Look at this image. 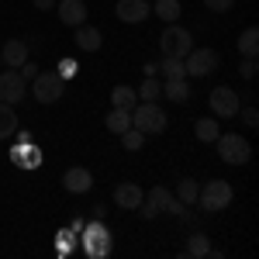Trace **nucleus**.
<instances>
[{
    "label": "nucleus",
    "instance_id": "34",
    "mask_svg": "<svg viewBox=\"0 0 259 259\" xmlns=\"http://www.w3.org/2000/svg\"><path fill=\"white\" fill-rule=\"evenodd\" d=\"M18 73H21V80H24V83H31V80L41 73V69L35 66V62H24V66H18Z\"/></svg>",
    "mask_w": 259,
    "mask_h": 259
},
{
    "label": "nucleus",
    "instance_id": "26",
    "mask_svg": "<svg viewBox=\"0 0 259 259\" xmlns=\"http://www.w3.org/2000/svg\"><path fill=\"white\" fill-rule=\"evenodd\" d=\"M197 190H200V183H197V180H190V177H180V187H177L180 204H197Z\"/></svg>",
    "mask_w": 259,
    "mask_h": 259
},
{
    "label": "nucleus",
    "instance_id": "8",
    "mask_svg": "<svg viewBox=\"0 0 259 259\" xmlns=\"http://www.w3.org/2000/svg\"><path fill=\"white\" fill-rule=\"evenodd\" d=\"M28 87H31V94H35L38 104H56V100L62 97V80L56 73H38Z\"/></svg>",
    "mask_w": 259,
    "mask_h": 259
},
{
    "label": "nucleus",
    "instance_id": "19",
    "mask_svg": "<svg viewBox=\"0 0 259 259\" xmlns=\"http://www.w3.org/2000/svg\"><path fill=\"white\" fill-rule=\"evenodd\" d=\"M187 256H190V259H204V256H211V239H207L204 232H194V235L187 239Z\"/></svg>",
    "mask_w": 259,
    "mask_h": 259
},
{
    "label": "nucleus",
    "instance_id": "38",
    "mask_svg": "<svg viewBox=\"0 0 259 259\" xmlns=\"http://www.w3.org/2000/svg\"><path fill=\"white\" fill-rule=\"evenodd\" d=\"M104 214H107V207H104V204H97V207H94V218L104 221Z\"/></svg>",
    "mask_w": 259,
    "mask_h": 259
},
{
    "label": "nucleus",
    "instance_id": "7",
    "mask_svg": "<svg viewBox=\"0 0 259 259\" xmlns=\"http://www.w3.org/2000/svg\"><path fill=\"white\" fill-rule=\"evenodd\" d=\"M207 100H211V114H214V118H235L239 107H242L239 94H235L232 87H214Z\"/></svg>",
    "mask_w": 259,
    "mask_h": 259
},
{
    "label": "nucleus",
    "instance_id": "12",
    "mask_svg": "<svg viewBox=\"0 0 259 259\" xmlns=\"http://www.w3.org/2000/svg\"><path fill=\"white\" fill-rule=\"evenodd\" d=\"M114 11H118V18L124 21V24H142V21L149 18V11H152V7H149L145 0H118V7H114Z\"/></svg>",
    "mask_w": 259,
    "mask_h": 259
},
{
    "label": "nucleus",
    "instance_id": "32",
    "mask_svg": "<svg viewBox=\"0 0 259 259\" xmlns=\"http://www.w3.org/2000/svg\"><path fill=\"white\" fill-rule=\"evenodd\" d=\"M239 114H242V124H245V128H256L259 124V111L256 107H239Z\"/></svg>",
    "mask_w": 259,
    "mask_h": 259
},
{
    "label": "nucleus",
    "instance_id": "6",
    "mask_svg": "<svg viewBox=\"0 0 259 259\" xmlns=\"http://www.w3.org/2000/svg\"><path fill=\"white\" fill-rule=\"evenodd\" d=\"M218 52L214 49H190L187 56H183V73L187 76H207V73H214L218 69Z\"/></svg>",
    "mask_w": 259,
    "mask_h": 259
},
{
    "label": "nucleus",
    "instance_id": "17",
    "mask_svg": "<svg viewBox=\"0 0 259 259\" xmlns=\"http://www.w3.org/2000/svg\"><path fill=\"white\" fill-rule=\"evenodd\" d=\"M76 45H80L83 52H100L104 35H100L97 28H90V24H80V28H76Z\"/></svg>",
    "mask_w": 259,
    "mask_h": 259
},
{
    "label": "nucleus",
    "instance_id": "16",
    "mask_svg": "<svg viewBox=\"0 0 259 259\" xmlns=\"http://www.w3.org/2000/svg\"><path fill=\"white\" fill-rule=\"evenodd\" d=\"M145 200L139 183H118L114 187V204H121L124 211H139V204Z\"/></svg>",
    "mask_w": 259,
    "mask_h": 259
},
{
    "label": "nucleus",
    "instance_id": "1",
    "mask_svg": "<svg viewBox=\"0 0 259 259\" xmlns=\"http://www.w3.org/2000/svg\"><path fill=\"white\" fill-rule=\"evenodd\" d=\"M166 124H169V118L156 100H139L132 107V128H139L142 135H162Z\"/></svg>",
    "mask_w": 259,
    "mask_h": 259
},
{
    "label": "nucleus",
    "instance_id": "25",
    "mask_svg": "<svg viewBox=\"0 0 259 259\" xmlns=\"http://www.w3.org/2000/svg\"><path fill=\"white\" fill-rule=\"evenodd\" d=\"M135 97H139V100H156V104H159V97H162V83L156 80V76H145V83H142L139 90H135Z\"/></svg>",
    "mask_w": 259,
    "mask_h": 259
},
{
    "label": "nucleus",
    "instance_id": "24",
    "mask_svg": "<svg viewBox=\"0 0 259 259\" xmlns=\"http://www.w3.org/2000/svg\"><path fill=\"white\" fill-rule=\"evenodd\" d=\"M76 245H80V235H76L73 228H62L59 235H56V252H59V256H69Z\"/></svg>",
    "mask_w": 259,
    "mask_h": 259
},
{
    "label": "nucleus",
    "instance_id": "10",
    "mask_svg": "<svg viewBox=\"0 0 259 259\" xmlns=\"http://www.w3.org/2000/svg\"><path fill=\"white\" fill-rule=\"evenodd\" d=\"M145 200H152L159 214L166 211V214H177V218H187V207H183V204H180V200L173 197V194H169L166 187H152V190H149V197H145Z\"/></svg>",
    "mask_w": 259,
    "mask_h": 259
},
{
    "label": "nucleus",
    "instance_id": "18",
    "mask_svg": "<svg viewBox=\"0 0 259 259\" xmlns=\"http://www.w3.org/2000/svg\"><path fill=\"white\" fill-rule=\"evenodd\" d=\"M104 124H107L111 135H121V132L132 128V111H124V107H111V114L104 118Z\"/></svg>",
    "mask_w": 259,
    "mask_h": 259
},
{
    "label": "nucleus",
    "instance_id": "37",
    "mask_svg": "<svg viewBox=\"0 0 259 259\" xmlns=\"http://www.w3.org/2000/svg\"><path fill=\"white\" fill-rule=\"evenodd\" d=\"M145 76H159V62H145Z\"/></svg>",
    "mask_w": 259,
    "mask_h": 259
},
{
    "label": "nucleus",
    "instance_id": "2",
    "mask_svg": "<svg viewBox=\"0 0 259 259\" xmlns=\"http://www.w3.org/2000/svg\"><path fill=\"white\" fill-rule=\"evenodd\" d=\"M80 245H83V252L90 259H107L111 256V249H114V239H111V232L104 228V221H90V225H83V232H80Z\"/></svg>",
    "mask_w": 259,
    "mask_h": 259
},
{
    "label": "nucleus",
    "instance_id": "5",
    "mask_svg": "<svg viewBox=\"0 0 259 259\" xmlns=\"http://www.w3.org/2000/svg\"><path fill=\"white\" fill-rule=\"evenodd\" d=\"M159 49H162V59H183V56L194 49V38H190L187 28L169 24V28L159 35Z\"/></svg>",
    "mask_w": 259,
    "mask_h": 259
},
{
    "label": "nucleus",
    "instance_id": "15",
    "mask_svg": "<svg viewBox=\"0 0 259 259\" xmlns=\"http://www.w3.org/2000/svg\"><path fill=\"white\" fill-rule=\"evenodd\" d=\"M28 41H21V38H11V41H4V49H0V59H4V66H11V69H18V66H24L28 62Z\"/></svg>",
    "mask_w": 259,
    "mask_h": 259
},
{
    "label": "nucleus",
    "instance_id": "31",
    "mask_svg": "<svg viewBox=\"0 0 259 259\" xmlns=\"http://www.w3.org/2000/svg\"><path fill=\"white\" fill-rule=\"evenodd\" d=\"M76 73H80V62H76V59H59V69H56V76H59L62 83L73 80Z\"/></svg>",
    "mask_w": 259,
    "mask_h": 259
},
{
    "label": "nucleus",
    "instance_id": "20",
    "mask_svg": "<svg viewBox=\"0 0 259 259\" xmlns=\"http://www.w3.org/2000/svg\"><path fill=\"white\" fill-rule=\"evenodd\" d=\"M239 52H242V59H256V52H259V31L256 28H245L239 35Z\"/></svg>",
    "mask_w": 259,
    "mask_h": 259
},
{
    "label": "nucleus",
    "instance_id": "22",
    "mask_svg": "<svg viewBox=\"0 0 259 259\" xmlns=\"http://www.w3.org/2000/svg\"><path fill=\"white\" fill-rule=\"evenodd\" d=\"M14 132H18V114H14L11 104L0 100V139H7V135H14Z\"/></svg>",
    "mask_w": 259,
    "mask_h": 259
},
{
    "label": "nucleus",
    "instance_id": "9",
    "mask_svg": "<svg viewBox=\"0 0 259 259\" xmlns=\"http://www.w3.org/2000/svg\"><path fill=\"white\" fill-rule=\"evenodd\" d=\"M24 94H28V83L21 80V73L18 69H4L0 73V100L14 107V104L24 100Z\"/></svg>",
    "mask_w": 259,
    "mask_h": 259
},
{
    "label": "nucleus",
    "instance_id": "33",
    "mask_svg": "<svg viewBox=\"0 0 259 259\" xmlns=\"http://www.w3.org/2000/svg\"><path fill=\"white\" fill-rule=\"evenodd\" d=\"M232 4H235V0H204V7H207V11H214V14L232 11Z\"/></svg>",
    "mask_w": 259,
    "mask_h": 259
},
{
    "label": "nucleus",
    "instance_id": "21",
    "mask_svg": "<svg viewBox=\"0 0 259 259\" xmlns=\"http://www.w3.org/2000/svg\"><path fill=\"white\" fill-rule=\"evenodd\" d=\"M162 97H169L173 104H187L190 87H187V80H166L162 83Z\"/></svg>",
    "mask_w": 259,
    "mask_h": 259
},
{
    "label": "nucleus",
    "instance_id": "13",
    "mask_svg": "<svg viewBox=\"0 0 259 259\" xmlns=\"http://www.w3.org/2000/svg\"><path fill=\"white\" fill-rule=\"evenodd\" d=\"M87 4L83 0H59V21L62 24H69V28H80L87 24Z\"/></svg>",
    "mask_w": 259,
    "mask_h": 259
},
{
    "label": "nucleus",
    "instance_id": "23",
    "mask_svg": "<svg viewBox=\"0 0 259 259\" xmlns=\"http://www.w3.org/2000/svg\"><path fill=\"white\" fill-rule=\"evenodd\" d=\"M111 104H114V107H124V111H132V107L139 104V97H135L132 87H114V90H111Z\"/></svg>",
    "mask_w": 259,
    "mask_h": 259
},
{
    "label": "nucleus",
    "instance_id": "11",
    "mask_svg": "<svg viewBox=\"0 0 259 259\" xmlns=\"http://www.w3.org/2000/svg\"><path fill=\"white\" fill-rule=\"evenodd\" d=\"M11 162H14L18 169H38L41 166V149L31 145V142H21V145L11 149Z\"/></svg>",
    "mask_w": 259,
    "mask_h": 259
},
{
    "label": "nucleus",
    "instance_id": "30",
    "mask_svg": "<svg viewBox=\"0 0 259 259\" xmlns=\"http://www.w3.org/2000/svg\"><path fill=\"white\" fill-rule=\"evenodd\" d=\"M142 142H145V135H142L139 128H128V132H121V145H124L128 152H139Z\"/></svg>",
    "mask_w": 259,
    "mask_h": 259
},
{
    "label": "nucleus",
    "instance_id": "4",
    "mask_svg": "<svg viewBox=\"0 0 259 259\" xmlns=\"http://www.w3.org/2000/svg\"><path fill=\"white\" fill-rule=\"evenodd\" d=\"M197 204L204 211H225L232 204V183L228 180H207L197 190Z\"/></svg>",
    "mask_w": 259,
    "mask_h": 259
},
{
    "label": "nucleus",
    "instance_id": "28",
    "mask_svg": "<svg viewBox=\"0 0 259 259\" xmlns=\"http://www.w3.org/2000/svg\"><path fill=\"white\" fill-rule=\"evenodd\" d=\"M152 4H156V18H162L166 24L180 18V0H152Z\"/></svg>",
    "mask_w": 259,
    "mask_h": 259
},
{
    "label": "nucleus",
    "instance_id": "3",
    "mask_svg": "<svg viewBox=\"0 0 259 259\" xmlns=\"http://www.w3.org/2000/svg\"><path fill=\"white\" fill-rule=\"evenodd\" d=\"M214 145H218L221 162H228V166H245V162L252 159V145H249V139H242V135H235V132L218 135Z\"/></svg>",
    "mask_w": 259,
    "mask_h": 259
},
{
    "label": "nucleus",
    "instance_id": "36",
    "mask_svg": "<svg viewBox=\"0 0 259 259\" xmlns=\"http://www.w3.org/2000/svg\"><path fill=\"white\" fill-rule=\"evenodd\" d=\"M31 4H35L38 11H52V7H56V0H31Z\"/></svg>",
    "mask_w": 259,
    "mask_h": 259
},
{
    "label": "nucleus",
    "instance_id": "14",
    "mask_svg": "<svg viewBox=\"0 0 259 259\" xmlns=\"http://www.w3.org/2000/svg\"><path fill=\"white\" fill-rule=\"evenodd\" d=\"M62 187H66L69 194H87V190L94 187V177H90V169L73 166V169H66V173H62Z\"/></svg>",
    "mask_w": 259,
    "mask_h": 259
},
{
    "label": "nucleus",
    "instance_id": "27",
    "mask_svg": "<svg viewBox=\"0 0 259 259\" xmlns=\"http://www.w3.org/2000/svg\"><path fill=\"white\" fill-rule=\"evenodd\" d=\"M194 135H197L200 142H214L221 135V128H218V121H211V118H200L197 124H194Z\"/></svg>",
    "mask_w": 259,
    "mask_h": 259
},
{
    "label": "nucleus",
    "instance_id": "39",
    "mask_svg": "<svg viewBox=\"0 0 259 259\" xmlns=\"http://www.w3.org/2000/svg\"><path fill=\"white\" fill-rule=\"evenodd\" d=\"M145 4H152V0H145Z\"/></svg>",
    "mask_w": 259,
    "mask_h": 259
},
{
    "label": "nucleus",
    "instance_id": "29",
    "mask_svg": "<svg viewBox=\"0 0 259 259\" xmlns=\"http://www.w3.org/2000/svg\"><path fill=\"white\" fill-rule=\"evenodd\" d=\"M159 73H162V80H183V76H187V73H183V59H162Z\"/></svg>",
    "mask_w": 259,
    "mask_h": 259
},
{
    "label": "nucleus",
    "instance_id": "35",
    "mask_svg": "<svg viewBox=\"0 0 259 259\" xmlns=\"http://www.w3.org/2000/svg\"><path fill=\"white\" fill-rule=\"evenodd\" d=\"M239 73H242V76H245V80H252V76H256V59H242Z\"/></svg>",
    "mask_w": 259,
    "mask_h": 259
}]
</instances>
